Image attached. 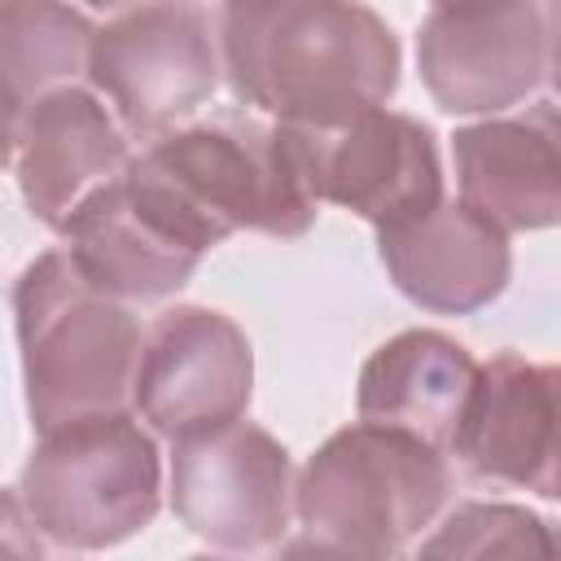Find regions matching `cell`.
I'll return each instance as SVG.
<instances>
[{
    "label": "cell",
    "instance_id": "cell-1",
    "mask_svg": "<svg viewBox=\"0 0 561 561\" xmlns=\"http://www.w3.org/2000/svg\"><path fill=\"white\" fill-rule=\"evenodd\" d=\"M219 70L241 105L333 127L399 88V35L364 0H224Z\"/></svg>",
    "mask_w": 561,
    "mask_h": 561
},
{
    "label": "cell",
    "instance_id": "cell-2",
    "mask_svg": "<svg viewBox=\"0 0 561 561\" xmlns=\"http://www.w3.org/2000/svg\"><path fill=\"white\" fill-rule=\"evenodd\" d=\"M127 188L193 250H215L232 232L302 237L316 224V197L280 123L210 114L158 136L127 162Z\"/></svg>",
    "mask_w": 561,
    "mask_h": 561
},
{
    "label": "cell",
    "instance_id": "cell-3",
    "mask_svg": "<svg viewBox=\"0 0 561 561\" xmlns=\"http://www.w3.org/2000/svg\"><path fill=\"white\" fill-rule=\"evenodd\" d=\"M13 329L35 430L131 408L140 320L131 302L96 289L66 245L22 267L13 285Z\"/></svg>",
    "mask_w": 561,
    "mask_h": 561
},
{
    "label": "cell",
    "instance_id": "cell-4",
    "mask_svg": "<svg viewBox=\"0 0 561 561\" xmlns=\"http://www.w3.org/2000/svg\"><path fill=\"white\" fill-rule=\"evenodd\" d=\"M451 491V465L425 438L355 421L333 430L294 478V517L302 543L337 557H394Z\"/></svg>",
    "mask_w": 561,
    "mask_h": 561
},
{
    "label": "cell",
    "instance_id": "cell-5",
    "mask_svg": "<svg viewBox=\"0 0 561 561\" xmlns=\"http://www.w3.org/2000/svg\"><path fill=\"white\" fill-rule=\"evenodd\" d=\"M18 495L53 548H114L158 517L162 456L127 408L75 416L39 430Z\"/></svg>",
    "mask_w": 561,
    "mask_h": 561
},
{
    "label": "cell",
    "instance_id": "cell-6",
    "mask_svg": "<svg viewBox=\"0 0 561 561\" xmlns=\"http://www.w3.org/2000/svg\"><path fill=\"white\" fill-rule=\"evenodd\" d=\"M219 35L197 0H140L92 35L88 79L123 131L158 140L219 88Z\"/></svg>",
    "mask_w": 561,
    "mask_h": 561
},
{
    "label": "cell",
    "instance_id": "cell-7",
    "mask_svg": "<svg viewBox=\"0 0 561 561\" xmlns=\"http://www.w3.org/2000/svg\"><path fill=\"white\" fill-rule=\"evenodd\" d=\"M552 0H434L416 70L447 114H504L552 83Z\"/></svg>",
    "mask_w": 561,
    "mask_h": 561
},
{
    "label": "cell",
    "instance_id": "cell-8",
    "mask_svg": "<svg viewBox=\"0 0 561 561\" xmlns=\"http://www.w3.org/2000/svg\"><path fill=\"white\" fill-rule=\"evenodd\" d=\"M171 513L215 552H267L294 517V460L254 421H224L171 443Z\"/></svg>",
    "mask_w": 561,
    "mask_h": 561
},
{
    "label": "cell",
    "instance_id": "cell-9",
    "mask_svg": "<svg viewBox=\"0 0 561 561\" xmlns=\"http://www.w3.org/2000/svg\"><path fill=\"white\" fill-rule=\"evenodd\" d=\"M316 202L355 210L373 228L403 224L443 197L438 136L430 123L373 105L333 127L280 123Z\"/></svg>",
    "mask_w": 561,
    "mask_h": 561
},
{
    "label": "cell",
    "instance_id": "cell-10",
    "mask_svg": "<svg viewBox=\"0 0 561 561\" xmlns=\"http://www.w3.org/2000/svg\"><path fill=\"white\" fill-rule=\"evenodd\" d=\"M254 394V351L241 324L215 307L175 302L140 333L131 408L162 434L184 438L245 416Z\"/></svg>",
    "mask_w": 561,
    "mask_h": 561
},
{
    "label": "cell",
    "instance_id": "cell-11",
    "mask_svg": "<svg viewBox=\"0 0 561 561\" xmlns=\"http://www.w3.org/2000/svg\"><path fill=\"white\" fill-rule=\"evenodd\" d=\"M557 390L561 373L552 364H535L517 351H500L478 364V381L469 390L451 456L469 478L513 491H535L539 500H557Z\"/></svg>",
    "mask_w": 561,
    "mask_h": 561
},
{
    "label": "cell",
    "instance_id": "cell-12",
    "mask_svg": "<svg viewBox=\"0 0 561 561\" xmlns=\"http://www.w3.org/2000/svg\"><path fill=\"white\" fill-rule=\"evenodd\" d=\"M377 254L394 289L438 316H473L491 307L513 276L508 232L447 197L403 224L377 228Z\"/></svg>",
    "mask_w": 561,
    "mask_h": 561
},
{
    "label": "cell",
    "instance_id": "cell-13",
    "mask_svg": "<svg viewBox=\"0 0 561 561\" xmlns=\"http://www.w3.org/2000/svg\"><path fill=\"white\" fill-rule=\"evenodd\" d=\"M18 188L26 210L61 232L66 219L131 162L123 123L88 88H61L18 118Z\"/></svg>",
    "mask_w": 561,
    "mask_h": 561
},
{
    "label": "cell",
    "instance_id": "cell-14",
    "mask_svg": "<svg viewBox=\"0 0 561 561\" xmlns=\"http://www.w3.org/2000/svg\"><path fill=\"white\" fill-rule=\"evenodd\" d=\"M552 101L526 114H486L456 127L451 158L460 202L504 232H539L561 219V153Z\"/></svg>",
    "mask_w": 561,
    "mask_h": 561
},
{
    "label": "cell",
    "instance_id": "cell-15",
    "mask_svg": "<svg viewBox=\"0 0 561 561\" xmlns=\"http://www.w3.org/2000/svg\"><path fill=\"white\" fill-rule=\"evenodd\" d=\"M123 175L110 180L105 188H96L66 219V228H61L66 254L110 298H118V302H158V298L180 294L193 280V272L202 263V250H193L167 224H158L136 202V193L127 188Z\"/></svg>",
    "mask_w": 561,
    "mask_h": 561
},
{
    "label": "cell",
    "instance_id": "cell-16",
    "mask_svg": "<svg viewBox=\"0 0 561 561\" xmlns=\"http://www.w3.org/2000/svg\"><path fill=\"white\" fill-rule=\"evenodd\" d=\"M473 381L478 359L469 346L438 329H403L364 359L355 381V412L359 421L408 430L451 456Z\"/></svg>",
    "mask_w": 561,
    "mask_h": 561
},
{
    "label": "cell",
    "instance_id": "cell-17",
    "mask_svg": "<svg viewBox=\"0 0 561 561\" xmlns=\"http://www.w3.org/2000/svg\"><path fill=\"white\" fill-rule=\"evenodd\" d=\"M96 26L66 0H0V105L22 118L35 101L88 75Z\"/></svg>",
    "mask_w": 561,
    "mask_h": 561
},
{
    "label": "cell",
    "instance_id": "cell-18",
    "mask_svg": "<svg viewBox=\"0 0 561 561\" xmlns=\"http://www.w3.org/2000/svg\"><path fill=\"white\" fill-rule=\"evenodd\" d=\"M557 539L548 522L522 504L500 500H465L456 504L430 539H421V557H552Z\"/></svg>",
    "mask_w": 561,
    "mask_h": 561
},
{
    "label": "cell",
    "instance_id": "cell-19",
    "mask_svg": "<svg viewBox=\"0 0 561 561\" xmlns=\"http://www.w3.org/2000/svg\"><path fill=\"white\" fill-rule=\"evenodd\" d=\"M44 552V535L35 530L22 495L0 486V557H39Z\"/></svg>",
    "mask_w": 561,
    "mask_h": 561
},
{
    "label": "cell",
    "instance_id": "cell-20",
    "mask_svg": "<svg viewBox=\"0 0 561 561\" xmlns=\"http://www.w3.org/2000/svg\"><path fill=\"white\" fill-rule=\"evenodd\" d=\"M13 153H18V118L0 105V171L13 162Z\"/></svg>",
    "mask_w": 561,
    "mask_h": 561
},
{
    "label": "cell",
    "instance_id": "cell-21",
    "mask_svg": "<svg viewBox=\"0 0 561 561\" xmlns=\"http://www.w3.org/2000/svg\"><path fill=\"white\" fill-rule=\"evenodd\" d=\"M92 9H127V4H140V0H83Z\"/></svg>",
    "mask_w": 561,
    "mask_h": 561
}]
</instances>
